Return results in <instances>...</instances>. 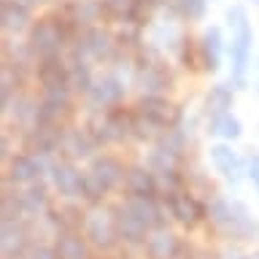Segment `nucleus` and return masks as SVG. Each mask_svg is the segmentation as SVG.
<instances>
[{
  "mask_svg": "<svg viewBox=\"0 0 259 259\" xmlns=\"http://www.w3.org/2000/svg\"><path fill=\"white\" fill-rule=\"evenodd\" d=\"M127 184H130V192H133L135 197L151 200V194H154V178H151V173H146V170H133L130 178H127Z\"/></svg>",
  "mask_w": 259,
  "mask_h": 259,
  "instance_id": "obj_11",
  "label": "nucleus"
},
{
  "mask_svg": "<svg viewBox=\"0 0 259 259\" xmlns=\"http://www.w3.org/2000/svg\"><path fill=\"white\" fill-rule=\"evenodd\" d=\"M130 213H133L138 222H143L146 227H154V224H159L162 222V216H159V210L154 208V202L151 200H143V197H135L133 202H130Z\"/></svg>",
  "mask_w": 259,
  "mask_h": 259,
  "instance_id": "obj_10",
  "label": "nucleus"
},
{
  "mask_svg": "<svg viewBox=\"0 0 259 259\" xmlns=\"http://www.w3.org/2000/svg\"><path fill=\"white\" fill-rule=\"evenodd\" d=\"M170 210H173V216L184 224L197 222V216H200V205L189 197V194H173V197H170Z\"/></svg>",
  "mask_w": 259,
  "mask_h": 259,
  "instance_id": "obj_8",
  "label": "nucleus"
},
{
  "mask_svg": "<svg viewBox=\"0 0 259 259\" xmlns=\"http://www.w3.org/2000/svg\"><path fill=\"white\" fill-rule=\"evenodd\" d=\"M119 95H121V87L116 84V81H103V84L95 89V100L97 103H111V100H116Z\"/></svg>",
  "mask_w": 259,
  "mask_h": 259,
  "instance_id": "obj_19",
  "label": "nucleus"
},
{
  "mask_svg": "<svg viewBox=\"0 0 259 259\" xmlns=\"http://www.w3.org/2000/svg\"><path fill=\"white\" fill-rule=\"evenodd\" d=\"M54 184H57V189H60V194H65V197H78V194H84V178H81V173H76L70 165H60L54 170Z\"/></svg>",
  "mask_w": 259,
  "mask_h": 259,
  "instance_id": "obj_5",
  "label": "nucleus"
},
{
  "mask_svg": "<svg viewBox=\"0 0 259 259\" xmlns=\"http://www.w3.org/2000/svg\"><path fill=\"white\" fill-rule=\"evenodd\" d=\"M213 133L227 135V138H235V135L240 133V124L230 116V113H219V116L213 119Z\"/></svg>",
  "mask_w": 259,
  "mask_h": 259,
  "instance_id": "obj_18",
  "label": "nucleus"
},
{
  "mask_svg": "<svg viewBox=\"0 0 259 259\" xmlns=\"http://www.w3.org/2000/svg\"><path fill=\"white\" fill-rule=\"evenodd\" d=\"M14 178L16 181H30V178H35L38 176V162L35 159H30V157H19V159H14Z\"/></svg>",
  "mask_w": 259,
  "mask_h": 259,
  "instance_id": "obj_17",
  "label": "nucleus"
},
{
  "mask_svg": "<svg viewBox=\"0 0 259 259\" xmlns=\"http://www.w3.org/2000/svg\"><path fill=\"white\" fill-rule=\"evenodd\" d=\"M3 22L8 30H19L24 27V22H27V8L24 6H16V3H3Z\"/></svg>",
  "mask_w": 259,
  "mask_h": 259,
  "instance_id": "obj_12",
  "label": "nucleus"
},
{
  "mask_svg": "<svg viewBox=\"0 0 259 259\" xmlns=\"http://www.w3.org/2000/svg\"><path fill=\"white\" fill-rule=\"evenodd\" d=\"M19 202H22V208L27 210V213H40V210H46V205H49L44 189H30L27 194L19 197Z\"/></svg>",
  "mask_w": 259,
  "mask_h": 259,
  "instance_id": "obj_14",
  "label": "nucleus"
},
{
  "mask_svg": "<svg viewBox=\"0 0 259 259\" xmlns=\"http://www.w3.org/2000/svg\"><path fill=\"white\" fill-rule=\"evenodd\" d=\"M116 230L127 243H141V240H146V230H149V227L143 222H138V219L130 213V208H124L116 216Z\"/></svg>",
  "mask_w": 259,
  "mask_h": 259,
  "instance_id": "obj_7",
  "label": "nucleus"
},
{
  "mask_svg": "<svg viewBox=\"0 0 259 259\" xmlns=\"http://www.w3.org/2000/svg\"><path fill=\"white\" fill-rule=\"evenodd\" d=\"M116 219L105 210H95L87 219V238L100 248H111L113 240H116Z\"/></svg>",
  "mask_w": 259,
  "mask_h": 259,
  "instance_id": "obj_3",
  "label": "nucleus"
},
{
  "mask_svg": "<svg viewBox=\"0 0 259 259\" xmlns=\"http://www.w3.org/2000/svg\"><path fill=\"white\" fill-rule=\"evenodd\" d=\"M57 256L60 259H87V246H84V238H78V235H62L60 240H57Z\"/></svg>",
  "mask_w": 259,
  "mask_h": 259,
  "instance_id": "obj_9",
  "label": "nucleus"
},
{
  "mask_svg": "<svg viewBox=\"0 0 259 259\" xmlns=\"http://www.w3.org/2000/svg\"><path fill=\"white\" fill-rule=\"evenodd\" d=\"M176 251H178V243L165 230H159L151 238H146V254L151 259H176Z\"/></svg>",
  "mask_w": 259,
  "mask_h": 259,
  "instance_id": "obj_4",
  "label": "nucleus"
},
{
  "mask_svg": "<svg viewBox=\"0 0 259 259\" xmlns=\"http://www.w3.org/2000/svg\"><path fill=\"white\" fill-rule=\"evenodd\" d=\"M202 8H205V3H202V0H184V11L189 14V16H200Z\"/></svg>",
  "mask_w": 259,
  "mask_h": 259,
  "instance_id": "obj_20",
  "label": "nucleus"
},
{
  "mask_svg": "<svg viewBox=\"0 0 259 259\" xmlns=\"http://www.w3.org/2000/svg\"><path fill=\"white\" fill-rule=\"evenodd\" d=\"M35 46L38 49H44V52H49V49H54L57 44H60V32H57V27L54 24H49V22H44L40 27L35 30Z\"/></svg>",
  "mask_w": 259,
  "mask_h": 259,
  "instance_id": "obj_13",
  "label": "nucleus"
},
{
  "mask_svg": "<svg viewBox=\"0 0 259 259\" xmlns=\"http://www.w3.org/2000/svg\"><path fill=\"white\" fill-rule=\"evenodd\" d=\"M213 162H216V167L222 170L224 176H235V170H238V159H235V154L230 149H224V146H216V149H213Z\"/></svg>",
  "mask_w": 259,
  "mask_h": 259,
  "instance_id": "obj_16",
  "label": "nucleus"
},
{
  "mask_svg": "<svg viewBox=\"0 0 259 259\" xmlns=\"http://www.w3.org/2000/svg\"><path fill=\"white\" fill-rule=\"evenodd\" d=\"M210 216H213L216 224L227 227L232 235H238V238H246V235L256 232V224H251V219L246 213V208L238 205V202H224V200H216L213 208H210Z\"/></svg>",
  "mask_w": 259,
  "mask_h": 259,
  "instance_id": "obj_1",
  "label": "nucleus"
},
{
  "mask_svg": "<svg viewBox=\"0 0 259 259\" xmlns=\"http://www.w3.org/2000/svg\"><path fill=\"white\" fill-rule=\"evenodd\" d=\"M40 81L46 84V89H62L65 73L57 62H46V65H40Z\"/></svg>",
  "mask_w": 259,
  "mask_h": 259,
  "instance_id": "obj_15",
  "label": "nucleus"
},
{
  "mask_svg": "<svg viewBox=\"0 0 259 259\" xmlns=\"http://www.w3.org/2000/svg\"><path fill=\"white\" fill-rule=\"evenodd\" d=\"M27 246V235L16 222H6L3 224V256L6 259H16Z\"/></svg>",
  "mask_w": 259,
  "mask_h": 259,
  "instance_id": "obj_6",
  "label": "nucleus"
},
{
  "mask_svg": "<svg viewBox=\"0 0 259 259\" xmlns=\"http://www.w3.org/2000/svg\"><path fill=\"white\" fill-rule=\"evenodd\" d=\"M30 259H60L57 256V251H49V248H35L30 254Z\"/></svg>",
  "mask_w": 259,
  "mask_h": 259,
  "instance_id": "obj_22",
  "label": "nucleus"
},
{
  "mask_svg": "<svg viewBox=\"0 0 259 259\" xmlns=\"http://www.w3.org/2000/svg\"><path fill=\"white\" fill-rule=\"evenodd\" d=\"M119 178H121L119 162H113L108 157L97 159L95 165H92V176L84 178V194H87L89 200H97L103 192H108L111 186H116Z\"/></svg>",
  "mask_w": 259,
  "mask_h": 259,
  "instance_id": "obj_2",
  "label": "nucleus"
},
{
  "mask_svg": "<svg viewBox=\"0 0 259 259\" xmlns=\"http://www.w3.org/2000/svg\"><path fill=\"white\" fill-rule=\"evenodd\" d=\"M70 141H73V151L70 154H87V143H84V138H81L78 133H73Z\"/></svg>",
  "mask_w": 259,
  "mask_h": 259,
  "instance_id": "obj_21",
  "label": "nucleus"
}]
</instances>
